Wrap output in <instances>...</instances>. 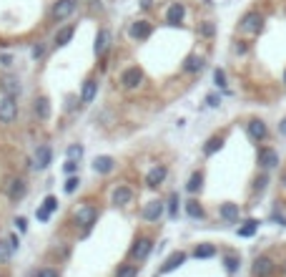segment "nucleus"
I'll list each match as a JSON object with an SVG mask.
<instances>
[{
  "label": "nucleus",
  "instance_id": "39",
  "mask_svg": "<svg viewBox=\"0 0 286 277\" xmlns=\"http://www.w3.org/2000/svg\"><path fill=\"white\" fill-rule=\"evenodd\" d=\"M266 184H269V174H259V177H256V182H254V189H256V191H261Z\"/></svg>",
  "mask_w": 286,
  "mask_h": 277
},
{
  "label": "nucleus",
  "instance_id": "33",
  "mask_svg": "<svg viewBox=\"0 0 286 277\" xmlns=\"http://www.w3.org/2000/svg\"><path fill=\"white\" fill-rule=\"evenodd\" d=\"M136 275H138V267L136 265H121L118 272H116V277H136Z\"/></svg>",
  "mask_w": 286,
  "mask_h": 277
},
{
  "label": "nucleus",
  "instance_id": "31",
  "mask_svg": "<svg viewBox=\"0 0 286 277\" xmlns=\"http://www.w3.org/2000/svg\"><path fill=\"white\" fill-rule=\"evenodd\" d=\"M186 212H188V217H193V219H201L204 217V207L199 204V202H186Z\"/></svg>",
  "mask_w": 286,
  "mask_h": 277
},
{
  "label": "nucleus",
  "instance_id": "22",
  "mask_svg": "<svg viewBox=\"0 0 286 277\" xmlns=\"http://www.w3.org/2000/svg\"><path fill=\"white\" fill-rule=\"evenodd\" d=\"M218 215H221V219H224V222H236V219H238V204H234V202L221 204Z\"/></svg>",
  "mask_w": 286,
  "mask_h": 277
},
{
  "label": "nucleus",
  "instance_id": "40",
  "mask_svg": "<svg viewBox=\"0 0 286 277\" xmlns=\"http://www.w3.org/2000/svg\"><path fill=\"white\" fill-rule=\"evenodd\" d=\"M78 184H80V182H78V177H71L68 182H65V191H68V194H73V191L78 189Z\"/></svg>",
  "mask_w": 286,
  "mask_h": 277
},
{
  "label": "nucleus",
  "instance_id": "35",
  "mask_svg": "<svg viewBox=\"0 0 286 277\" xmlns=\"http://www.w3.org/2000/svg\"><path fill=\"white\" fill-rule=\"evenodd\" d=\"M213 81H216V86H218V89H226V73H224L221 68H216V71H213Z\"/></svg>",
  "mask_w": 286,
  "mask_h": 277
},
{
  "label": "nucleus",
  "instance_id": "19",
  "mask_svg": "<svg viewBox=\"0 0 286 277\" xmlns=\"http://www.w3.org/2000/svg\"><path fill=\"white\" fill-rule=\"evenodd\" d=\"M96 91H98L96 78H88V81L83 83V91H80V103H91V101L96 98Z\"/></svg>",
  "mask_w": 286,
  "mask_h": 277
},
{
  "label": "nucleus",
  "instance_id": "23",
  "mask_svg": "<svg viewBox=\"0 0 286 277\" xmlns=\"http://www.w3.org/2000/svg\"><path fill=\"white\" fill-rule=\"evenodd\" d=\"M35 114H38L40 121H48V119H51V101H48L46 96H40V98L35 101Z\"/></svg>",
  "mask_w": 286,
  "mask_h": 277
},
{
  "label": "nucleus",
  "instance_id": "7",
  "mask_svg": "<svg viewBox=\"0 0 286 277\" xmlns=\"http://www.w3.org/2000/svg\"><path fill=\"white\" fill-rule=\"evenodd\" d=\"M161 215H163V202H161V199H153V202H148V204L141 209V217H143L146 222H158Z\"/></svg>",
  "mask_w": 286,
  "mask_h": 277
},
{
  "label": "nucleus",
  "instance_id": "30",
  "mask_svg": "<svg viewBox=\"0 0 286 277\" xmlns=\"http://www.w3.org/2000/svg\"><path fill=\"white\" fill-rule=\"evenodd\" d=\"M256 229H259V222L256 219H249L244 227H238V237H254Z\"/></svg>",
  "mask_w": 286,
  "mask_h": 277
},
{
  "label": "nucleus",
  "instance_id": "16",
  "mask_svg": "<svg viewBox=\"0 0 286 277\" xmlns=\"http://www.w3.org/2000/svg\"><path fill=\"white\" fill-rule=\"evenodd\" d=\"M130 202H133V189L126 186V184L116 186V191H113V204H130Z\"/></svg>",
  "mask_w": 286,
  "mask_h": 277
},
{
  "label": "nucleus",
  "instance_id": "21",
  "mask_svg": "<svg viewBox=\"0 0 286 277\" xmlns=\"http://www.w3.org/2000/svg\"><path fill=\"white\" fill-rule=\"evenodd\" d=\"M186 262V252H173L171 257L163 262V267H161V272H173L176 267H181Z\"/></svg>",
  "mask_w": 286,
  "mask_h": 277
},
{
  "label": "nucleus",
  "instance_id": "11",
  "mask_svg": "<svg viewBox=\"0 0 286 277\" xmlns=\"http://www.w3.org/2000/svg\"><path fill=\"white\" fill-rule=\"evenodd\" d=\"M108 48H111V31H108V28H101L98 35H96V56L103 58Z\"/></svg>",
  "mask_w": 286,
  "mask_h": 277
},
{
  "label": "nucleus",
  "instance_id": "45",
  "mask_svg": "<svg viewBox=\"0 0 286 277\" xmlns=\"http://www.w3.org/2000/svg\"><path fill=\"white\" fill-rule=\"evenodd\" d=\"M0 63H3V66H10V56H0Z\"/></svg>",
  "mask_w": 286,
  "mask_h": 277
},
{
  "label": "nucleus",
  "instance_id": "47",
  "mask_svg": "<svg viewBox=\"0 0 286 277\" xmlns=\"http://www.w3.org/2000/svg\"><path fill=\"white\" fill-rule=\"evenodd\" d=\"M281 184H284V186H286V172H284V174H281Z\"/></svg>",
  "mask_w": 286,
  "mask_h": 277
},
{
  "label": "nucleus",
  "instance_id": "29",
  "mask_svg": "<svg viewBox=\"0 0 286 277\" xmlns=\"http://www.w3.org/2000/svg\"><path fill=\"white\" fill-rule=\"evenodd\" d=\"M201 186H204V172H193L191 179H188V184H186V189L191 191V194H196Z\"/></svg>",
  "mask_w": 286,
  "mask_h": 277
},
{
  "label": "nucleus",
  "instance_id": "20",
  "mask_svg": "<svg viewBox=\"0 0 286 277\" xmlns=\"http://www.w3.org/2000/svg\"><path fill=\"white\" fill-rule=\"evenodd\" d=\"M113 166H116L113 156H96V161H93L96 174H108V172H113Z\"/></svg>",
  "mask_w": 286,
  "mask_h": 277
},
{
  "label": "nucleus",
  "instance_id": "27",
  "mask_svg": "<svg viewBox=\"0 0 286 277\" xmlns=\"http://www.w3.org/2000/svg\"><path fill=\"white\" fill-rule=\"evenodd\" d=\"M213 254H216V247L213 245H199V247L193 249V257L196 260H208V257H213Z\"/></svg>",
  "mask_w": 286,
  "mask_h": 277
},
{
  "label": "nucleus",
  "instance_id": "2",
  "mask_svg": "<svg viewBox=\"0 0 286 277\" xmlns=\"http://www.w3.org/2000/svg\"><path fill=\"white\" fill-rule=\"evenodd\" d=\"M15 116H18L15 96L3 93V96H0V121H3V123H10V121H15Z\"/></svg>",
  "mask_w": 286,
  "mask_h": 277
},
{
  "label": "nucleus",
  "instance_id": "3",
  "mask_svg": "<svg viewBox=\"0 0 286 277\" xmlns=\"http://www.w3.org/2000/svg\"><path fill=\"white\" fill-rule=\"evenodd\" d=\"M96 219H98V209H96L93 204H83V207L76 209V222H78L80 227L91 229V227L96 224Z\"/></svg>",
  "mask_w": 286,
  "mask_h": 277
},
{
  "label": "nucleus",
  "instance_id": "18",
  "mask_svg": "<svg viewBox=\"0 0 286 277\" xmlns=\"http://www.w3.org/2000/svg\"><path fill=\"white\" fill-rule=\"evenodd\" d=\"M53 209H58V199H55V197H46V202H43V207L35 212V215H38V219H40V222H48Z\"/></svg>",
  "mask_w": 286,
  "mask_h": 277
},
{
  "label": "nucleus",
  "instance_id": "1",
  "mask_svg": "<svg viewBox=\"0 0 286 277\" xmlns=\"http://www.w3.org/2000/svg\"><path fill=\"white\" fill-rule=\"evenodd\" d=\"M238 28H241V33H246V35H256V33H261V28H263V15L256 13V10L246 13L244 18H241Z\"/></svg>",
  "mask_w": 286,
  "mask_h": 277
},
{
  "label": "nucleus",
  "instance_id": "32",
  "mask_svg": "<svg viewBox=\"0 0 286 277\" xmlns=\"http://www.w3.org/2000/svg\"><path fill=\"white\" fill-rule=\"evenodd\" d=\"M13 242L10 240H3V242H0V262H8L10 257H13Z\"/></svg>",
  "mask_w": 286,
  "mask_h": 277
},
{
  "label": "nucleus",
  "instance_id": "5",
  "mask_svg": "<svg viewBox=\"0 0 286 277\" xmlns=\"http://www.w3.org/2000/svg\"><path fill=\"white\" fill-rule=\"evenodd\" d=\"M274 270H276L274 260L269 257V254H261V257H256V260H254L251 275H254V277H271V275H274Z\"/></svg>",
  "mask_w": 286,
  "mask_h": 277
},
{
  "label": "nucleus",
  "instance_id": "48",
  "mask_svg": "<svg viewBox=\"0 0 286 277\" xmlns=\"http://www.w3.org/2000/svg\"><path fill=\"white\" fill-rule=\"evenodd\" d=\"M284 81H286V73H284Z\"/></svg>",
  "mask_w": 286,
  "mask_h": 277
},
{
  "label": "nucleus",
  "instance_id": "46",
  "mask_svg": "<svg viewBox=\"0 0 286 277\" xmlns=\"http://www.w3.org/2000/svg\"><path fill=\"white\" fill-rule=\"evenodd\" d=\"M281 131H284V134H286V119H284V121H281Z\"/></svg>",
  "mask_w": 286,
  "mask_h": 277
},
{
  "label": "nucleus",
  "instance_id": "13",
  "mask_svg": "<svg viewBox=\"0 0 286 277\" xmlns=\"http://www.w3.org/2000/svg\"><path fill=\"white\" fill-rule=\"evenodd\" d=\"M73 10H76V0H58L55 8H53V18L55 20H65Z\"/></svg>",
  "mask_w": 286,
  "mask_h": 277
},
{
  "label": "nucleus",
  "instance_id": "15",
  "mask_svg": "<svg viewBox=\"0 0 286 277\" xmlns=\"http://www.w3.org/2000/svg\"><path fill=\"white\" fill-rule=\"evenodd\" d=\"M151 23L148 20H136L133 26H130V38H136V40H146L148 35H151Z\"/></svg>",
  "mask_w": 286,
  "mask_h": 277
},
{
  "label": "nucleus",
  "instance_id": "37",
  "mask_svg": "<svg viewBox=\"0 0 286 277\" xmlns=\"http://www.w3.org/2000/svg\"><path fill=\"white\" fill-rule=\"evenodd\" d=\"M176 212H179V194H171V199H168V215L176 217Z\"/></svg>",
  "mask_w": 286,
  "mask_h": 277
},
{
  "label": "nucleus",
  "instance_id": "10",
  "mask_svg": "<svg viewBox=\"0 0 286 277\" xmlns=\"http://www.w3.org/2000/svg\"><path fill=\"white\" fill-rule=\"evenodd\" d=\"M26 191H28V186H26L23 179H10V184H8V199L10 202H20L26 197Z\"/></svg>",
  "mask_w": 286,
  "mask_h": 277
},
{
  "label": "nucleus",
  "instance_id": "17",
  "mask_svg": "<svg viewBox=\"0 0 286 277\" xmlns=\"http://www.w3.org/2000/svg\"><path fill=\"white\" fill-rule=\"evenodd\" d=\"M51 159H53V152H51V146H48V144L38 146V152H35V161H38V169H48V166H51Z\"/></svg>",
  "mask_w": 286,
  "mask_h": 277
},
{
  "label": "nucleus",
  "instance_id": "43",
  "mask_svg": "<svg viewBox=\"0 0 286 277\" xmlns=\"http://www.w3.org/2000/svg\"><path fill=\"white\" fill-rule=\"evenodd\" d=\"M206 103H208V106H213V109H216V106H218V96H213V93H211V96L206 98Z\"/></svg>",
  "mask_w": 286,
  "mask_h": 277
},
{
  "label": "nucleus",
  "instance_id": "41",
  "mask_svg": "<svg viewBox=\"0 0 286 277\" xmlns=\"http://www.w3.org/2000/svg\"><path fill=\"white\" fill-rule=\"evenodd\" d=\"M35 277H58V272H55V270H51V267H43Z\"/></svg>",
  "mask_w": 286,
  "mask_h": 277
},
{
  "label": "nucleus",
  "instance_id": "4",
  "mask_svg": "<svg viewBox=\"0 0 286 277\" xmlns=\"http://www.w3.org/2000/svg\"><path fill=\"white\" fill-rule=\"evenodd\" d=\"M121 83H123V89H128V91L138 89L141 83H143V71H141L138 66H130V68H126V71L121 73Z\"/></svg>",
  "mask_w": 286,
  "mask_h": 277
},
{
  "label": "nucleus",
  "instance_id": "42",
  "mask_svg": "<svg viewBox=\"0 0 286 277\" xmlns=\"http://www.w3.org/2000/svg\"><path fill=\"white\" fill-rule=\"evenodd\" d=\"M65 172H68V174H73V172H76V161H73V159L65 161Z\"/></svg>",
  "mask_w": 286,
  "mask_h": 277
},
{
  "label": "nucleus",
  "instance_id": "28",
  "mask_svg": "<svg viewBox=\"0 0 286 277\" xmlns=\"http://www.w3.org/2000/svg\"><path fill=\"white\" fill-rule=\"evenodd\" d=\"M221 146H224V136H211V139L206 141V146H204V154L211 156V154H216Z\"/></svg>",
  "mask_w": 286,
  "mask_h": 277
},
{
  "label": "nucleus",
  "instance_id": "24",
  "mask_svg": "<svg viewBox=\"0 0 286 277\" xmlns=\"http://www.w3.org/2000/svg\"><path fill=\"white\" fill-rule=\"evenodd\" d=\"M0 86H3V93H8V96H18L20 93V81L13 78V76H5L3 81H0Z\"/></svg>",
  "mask_w": 286,
  "mask_h": 277
},
{
  "label": "nucleus",
  "instance_id": "44",
  "mask_svg": "<svg viewBox=\"0 0 286 277\" xmlns=\"http://www.w3.org/2000/svg\"><path fill=\"white\" fill-rule=\"evenodd\" d=\"M40 56H43V46H35L33 48V58H40Z\"/></svg>",
  "mask_w": 286,
  "mask_h": 277
},
{
  "label": "nucleus",
  "instance_id": "9",
  "mask_svg": "<svg viewBox=\"0 0 286 277\" xmlns=\"http://www.w3.org/2000/svg\"><path fill=\"white\" fill-rule=\"evenodd\" d=\"M166 174H168V169L163 166V164H158V166H153L151 172L146 174V184L151 186V189H156V186H161L163 184V179H166Z\"/></svg>",
  "mask_w": 286,
  "mask_h": 277
},
{
  "label": "nucleus",
  "instance_id": "6",
  "mask_svg": "<svg viewBox=\"0 0 286 277\" xmlns=\"http://www.w3.org/2000/svg\"><path fill=\"white\" fill-rule=\"evenodd\" d=\"M246 134L254 139V141H263L269 136V126L263 123L261 119H251L249 123H246Z\"/></svg>",
  "mask_w": 286,
  "mask_h": 277
},
{
  "label": "nucleus",
  "instance_id": "12",
  "mask_svg": "<svg viewBox=\"0 0 286 277\" xmlns=\"http://www.w3.org/2000/svg\"><path fill=\"white\" fill-rule=\"evenodd\" d=\"M276 164H279V154L274 152V149L263 146L261 152H259V166H261V169H271V166H276Z\"/></svg>",
  "mask_w": 286,
  "mask_h": 277
},
{
  "label": "nucleus",
  "instance_id": "38",
  "mask_svg": "<svg viewBox=\"0 0 286 277\" xmlns=\"http://www.w3.org/2000/svg\"><path fill=\"white\" fill-rule=\"evenodd\" d=\"M80 156H83V146L73 144V146L68 149V159H73V161H76V159H80Z\"/></svg>",
  "mask_w": 286,
  "mask_h": 277
},
{
  "label": "nucleus",
  "instance_id": "8",
  "mask_svg": "<svg viewBox=\"0 0 286 277\" xmlns=\"http://www.w3.org/2000/svg\"><path fill=\"white\" fill-rule=\"evenodd\" d=\"M151 249H153V242L148 237H138L136 245H133V249H130V257L138 260V262H143L148 254H151Z\"/></svg>",
  "mask_w": 286,
  "mask_h": 277
},
{
  "label": "nucleus",
  "instance_id": "34",
  "mask_svg": "<svg viewBox=\"0 0 286 277\" xmlns=\"http://www.w3.org/2000/svg\"><path fill=\"white\" fill-rule=\"evenodd\" d=\"M199 33H201L204 38H213V35H216V26L211 23V20H204V23L199 26Z\"/></svg>",
  "mask_w": 286,
  "mask_h": 277
},
{
  "label": "nucleus",
  "instance_id": "36",
  "mask_svg": "<svg viewBox=\"0 0 286 277\" xmlns=\"http://www.w3.org/2000/svg\"><path fill=\"white\" fill-rule=\"evenodd\" d=\"M224 262H226V270H229V272H236V270H238V257H236V254H226Z\"/></svg>",
  "mask_w": 286,
  "mask_h": 277
},
{
  "label": "nucleus",
  "instance_id": "25",
  "mask_svg": "<svg viewBox=\"0 0 286 277\" xmlns=\"http://www.w3.org/2000/svg\"><path fill=\"white\" fill-rule=\"evenodd\" d=\"M204 68V58L201 56H188L186 63H183V71L186 73H196V71H201Z\"/></svg>",
  "mask_w": 286,
  "mask_h": 277
},
{
  "label": "nucleus",
  "instance_id": "14",
  "mask_svg": "<svg viewBox=\"0 0 286 277\" xmlns=\"http://www.w3.org/2000/svg\"><path fill=\"white\" fill-rule=\"evenodd\" d=\"M183 15H186L183 3H173V5L166 10V23H171V26H179L181 20H183Z\"/></svg>",
  "mask_w": 286,
  "mask_h": 277
},
{
  "label": "nucleus",
  "instance_id": "26",
  "mask_svg": "<svg viewBox=\"0 0 286 277\" xmlns=\"http://www.w3.org/2000/svg\"><path fill=\"white\" fill-rule=\"evenodd\" d=\"M71 38H73V26H65L55 33V46H68L71 43Z\"/></svg>",
  "mask_w": 286,
  "mask_h": 277
}]
</instances>
